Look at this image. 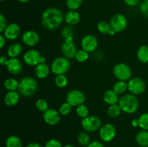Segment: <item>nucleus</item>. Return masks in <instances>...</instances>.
<instances>
[{
	"label": "nucleus",
	"instance_id": "obj_1",
	"mask_svg": "<svg viewBox=\"0 0 148 147\" xmlns=\"http://www.w3.org/2000/svg\"><path fill=\"white\" fill-rule=\"evenodd\" d=\"M64 20V15L59 9L49 7L43 11L41 16L42 25L46 29L53 30L62 25Z\"/></svg>",
	"mask_w": 148,
	"mask_h": 147
},
{
	"label": "nucleus",
	"instance_id": "obj_2",
	"mask_svg": "<svg viewBox=\"0 0 148 147\" xmlns=\"http://www.w3.org/2000/svg\"><path fill=\"white\" fill-rule=\"evenodd\" d=\"M38 82L31 76H25L19 82L18 92L25 97H30L36 93Z\"/></svg>",
	"mask_w": 148,
	"mask_h": 147
},
{
	"label": "nucleus",
	"instance_id": "obj_3",
	"mask_svg": "<svg viewBox=\"0 0 148 147\" xmlns=\"http://www.w3.org/2000/svg\"><path fill=\"white\" fill-rule=\"evenodd\" d=\"M119 105L121 107L122 112L127 114H133L139 108V100L136 95L127 94L121 97L119 101Z\"/></svg>",
	"mask_w": 148,
	"mask_h": 147
},
{
	"label": "nucleus",
	"instance_id": "obj_4",
	"mask_svg": "<svg viewBox=\"0 0 148 147\" xmlns=\"http://www.w3.org/2000/svg\"><path fill=\"white\" fill-rule=\"evenodd\" d=\"M71 63L67 58L64 56L56 58L51 64V71L55 75L65 74L69 71Z\"/></svg>",
	"mask_w": 148,
	"mask_h": 147
},
{
	"label": "nucleus",
	"instance_id": "obj_5",
	"mask_svg": "<svg viewBox=\"0 0 148 147\" xmlns=\"http://www.w3.org/2000/svg\"><path fill=\"white\" fill-rule=\"evenodd\" d=\"M113 74L119 81L127 82L132 78V69L127 63H116L113 68Z\"/></svg>",
	"mask_w": 148,
	"mask_h": 147
},
{
	"label": "nucleus",
	"instance_id": "obj_6",
	"mask_svg": "<svg viewBox=\"0 0 148 147\" xmlns=\"http://www.w3.org/2000/svg\"><path fill=\"white\" fill-rule=\"evenodd\" d=\"M81 125L85 131L88 133H93L97 131L102 126L101 120L95 115H88L81 121Z\"/></svg>",
	"mask_w": 148,
	"mask_h": 147
},
{
	"label": "nucleus",
	"instance_id": "obj_7",
	"mask_svg": "<svg viewBox=\"0 0 148 147\" xmlns=\"http://www.w3.org/2000/svg\"><path fill=\"white\" fill-rule=\"evenodd\" d=\"M25 63L30 66H36L38 64L46 62V59L41 56L40 52L35 49L27 50L23 55Z\"/></svg>",
	"mask_w": 148,
	"mask_h": 147
},
{
	"label": "nucleus",
	"instance_id": "obj_8",
	"mask_svg": "<svg viewBox=\"0 0 148 147\" xmlns=\"http://www.w3.org/2000/svg\"><path fill=\"white\" fill-rule=\"evenodd\" d=\"M128 91L134 95H141L144 93L146 89V83L143 79L139 77L131 78L127 82Z\"/></svg>",
	"mask_w": 148,
	"mask_h": 147
},
{
	"label": "nucleus",
	"instance_id": "obj_9",
	"mask_svg": "<svg viewBox=\"0 0 148 147\" xmlns=\"http://www.w3.org/2000/svg\"><path fill=\"white\" fill-rule=\"evenodd\" d=\"M85 95L79 89H72L69 91L66 96V100L72 107H77L82 105L85 102Z\"/></svg>",
	"mask_w": 148,
	"mask_h": 147
},
{
	"label": "nucleus",
	"instance_id": "obj_10",
	"mask_svg": "<svg viewBox=\"0 0 148 147\" xmlns=\"http://www.w3.org/2000/svg\"><path fill=\"white\" fill-rule=\"evenodd\" d=\"M127 19L124 14L121 13L115 14L110 20V24L113 30L116 33H121L124 31L127 27Z\"/></svg>",
	"mask_w": 148,
	"mask_h": 147
},
{
	"label": "nucleus",
	"instance_id": "obj_11",
	"mask_svg": "<svg viewBox=\"0 0 148 147\" xmlns=\"http://www.w3.org/2000/svg\"><path fill=\"white\" fill-rule=\"evenodd\" d=\"M116 135V129L111 123H106L99 129L100 138L104 142H110L114 139Z\"/></svg>",
	"mask_w": 148,
	"mask_h": 147
},
{
	"label": "nucleus",
	"instance_id": "obj_12",
	"mask_svg": "<svg viewBox=\"0 0 148 147\" xmlns=\"http://www.w3.org/2000/svg\"><path fill=\"white\" fill-rule=\"evenodd\" d=\"M82 49L88 53H92L97 49L98 46V41L97 37L93 35H86L81 40Z\"/></svg>",
	"mask_w": 148,
	"mask_h": 147
},
{
	"label": "nucleus",
	"instance_id": "obj_13",
	"mask_svg": "<svg viewBox=\"0 0 148 147\" xmlns=\"http://www.w3.org/2000/svg\"><path fill=\"white\" fill-rule=\"evenodd\" d=\"M62 53L64 57L67 58L68 59H72L75 58L77 49L75 43H74L73 39H67L64 40L62 45Z\"/></svg>",
	"mask_w": 148,
	"mask_h": 147
},
{
	"label": "nucleus",
	"instance_id": "obj_14",
	"mask_svg": "<svg viewBox=\"0 0 148 147\" xmlns=\"http://www.w3.org/2000/svg\"><path fill=\"white\" fill-rule=\"evenodd\" d=\"M43 119L46 124L53 126L57 125L60 122L61 115L56 110L49 108L46 112H43Z\"/></svg>",
	"mask_w": 148,
	"mask_h": 147
},
{
	"label": "nucleus",
	"instance_id": "obj_15",
	"mask_svg": "<svg viewBox=\"0 0 148 147\" xmlns=\"http://www.w3.org/2000/svg\"><path fill=\"white\" fill-rule=\"evenodd\" d=\"M22 41L27 46L33 47L40 41V35L34 30H27L22 36Z\"/></svg>",
	"mask_w": 148,
	"mask_h": 147
},
{
	"label": "nucleus",
	"instance_id": "obj_16",
	"mask_svg": "<svg viewBox=\"0 0 148 147\" xmlns=\"http://www.w3.org/2000/svg\"><path fill=\"white\" fill-rule=\"evenodd\" d=\"M7 71L11 74L18 75L23 71V63L17 58H10L6 65Z\"/></svg>",
	"mask_w": 148,
	"mask_h": 147
},
{
	"label": "nucleus",
	"instance_id": "obj_17",
	"mask_svg": "<svg viewBox=\"0 0 148 147\" xmlns=\"http://www.w3.org/2000/svg\"><path fill=\"white\" fill-rule=\"evenodd\" d=\"M20 33V27L17 23H11L8 24L3 35L6 39L9 40H14L19 37Z\"/></svg>",
	"mask_w": 148,
	"mask_h": 147
},
{
	"label": "nucleus",
	"instance_id": "obj_18",
	"mask_svg": "<svg viewBox=\"0 0 148 147\" xmlns=\"http://www.w3.org/2000/svg\"><path fill=\"white\" fill-rule=\"evenodd\" d=\"M20 95L17 91H8L4 95V104L8 107L15 106L20 100Z\"/></svg>",
	"mask_w": 148,
	"mask_h": 147
},
{
	"label": "nucleus",
	"instance_id": "obj_19",
	"mask_svg": "<svg viewBox=\"0 0 148 147\" xmlns=\"http://www.w3.org/2000/svg\"><path fill=\"white\" fill-rule=\"evenodd\" d=\"M103 99L106 104L108 105H113L118 104L120 98L119 97L118 94L114 92V89H107L103 93Z\"/></svg>",
	"mask_w": 148,
	"mask_h": 147
},
{
	"label": "nucleus",
	"instance_id": "obj_20",
	"mask_svg": "<svg viewBox=\"0 0 148 147\" xmlns=\"http://www.w3.org/2000/svg\"><path fill=\"white\" fill-rule=\"evenodd\" d=\"M80 20L81 16L77 11L69 10L64 14V21L70 26L77 24Z\"/></svg>",
	"mask_w": 148,
	"mask_h": 147
},
{
	"label": "nucleus",
	"instance_id": "obj_21",
	"mask_svg": "<svg viewBox=\"0 0 148 147\" xmlns=\"http://www.w3.org/2000/svg\"><path fill=\"white\" fill-rule=\"evenodd\" d=\"M51 67H49L46 63H41L38 64L35 68V74L37 78L40 79H46L50 74Z\"/></svg>",
	"mask_w": 148,
	"mask_h": 147
},
{
	"label": "nucleus",
	"instance_id": "obj_22",
	"mask_svg": "<svg viewBox=\"0 0 148 147\" xmlns=\"http://www.w3.org/2000/svg\"><path fill=\"white\" fill-rule=\"evenodd\" d=\"M23 52V46L20 43H14L7 48V56L10 58H17Z\"/></svg>",
	"mask_w": 148,
	"mask_h": 147
},
{
	"label": "nucleus",
	"instance_id": "obj_23",
	"mask_svg": "<svg viewBox=\"0 0 148 147\" xmlns=\"http://www.w3.org/2000/svg\"><path fill=\"white\" fill-rule=\"evenodd\" d=\"M136 142L140 146L148 147V131L141 130L135 136Z\"/></svg>",
	"mask_w": 148,
	"mask_h": 147
},
{
	"label": "nucleus",
	"instance_id": "obj_24",
	"mask_svg": "<svg viewBox=\"0 0 148 147\" xmlns=\"http://www.w3.org/2000/svg\"><path fill=\"white\" fill-rule=\"evenodd\" d=\"M137 58L141 63H148V46L143 45L137 51Z\"/></svg>",
	"mask_w": 148,
	"mask_h": 147
},
{
	"label": "nucleus",
	"instance_id": "obj_25",
	"mask_svg": "<svg viewBox=\"0 0 148 147\" xmlns=\"http://www.w3.org/2000/svg\"><path fill=\"white\" fill-rule=\"evenodd\" d=\"M5 146L6 147H23V143L18 136L12 135L6 139Z\"/></svg>",
	"mask_w": 148,
	"mask_h": 147
},
{
	"label": "nucleus",
	"instance_id": "obj_26",
	"mask_svg": "<svg viewBox=\"0 0 148 147\" xmlns=\"http://www.w3.org/2000/svg\"><path fill=\"white\" fill-rule=\"evenodd\" d=\"M4 87L7 91L18 90L19 82L14 78H8L4 82Z\"/></svg>",
	"mask_w": 148,
	"mask_h": 147
},
{
	"label": "nucleus",
	"instance_id": "obj_27",
	"mask_svg": "<svg viewBox=\"0 0 148 147\" xmlns=\"http://www.w3.org/2000/svg\"><path fill=\"white\" fill-rule=\"evenodd\" d=\"M121 112H122V110H121V108L119 105V103L116 104V105H109L108 110H107V114L111 118H118L121 115Z\"/></svg>",
	"mask_w": 148,
	"mask_h": 147
},
{
	"label": "nucleus",
	"instance_id": "obj_28",
	"mask_svg": "<svg viewBox=\"0 0 148 147\" xmlns=\"http://www.w3.org/2000/svg\"><path fill=\"white\" fill-rule=\"evenodd\" d=\"M113 89L114 92H116L118 95H122L125 93L126 91L128 90V84L127 82L124 81H119L114 84L113 86Z\"/></svg>",
	"mask_w": 148,
	"mask_h": 147
},
{
	"label": "nucleus",
	"instance_id": "obj_29",
	"mask_svg": "<svg viewBox=\"0 0 148 147\" xmlns=\"http://www.w3.org/2000/svg\"><path fill=\"white\" fill-rule=\"evenodd\" d=\"M97 29L101 34L109 35L110 32L112 30L110 23L106 21H100L97 24Z\"/></svg>",
	"mask_w": 148,
	"mask_h": 147
},
{
	"label": "nucleus",
	"instance_id": "obj_30",
	"mask_svg": "<svg viewBox=\"0 0 148 147\" xmlns=\"http://www.w3.org/2000/svg\"><path fill=\"white\" fill-rule=\"evenodd\" d=\"M77 141L80 145L88 146L90 143V138L88 132H79L77 135Z\"/></svg>",
	"mask_w": 148,
	"mask_h": 147
},
{
	"label": "nucleus",
	"instance_id": "obj_31",
	"mask_svg": "<svg viewBox=\"0 0 148 147\" xmlns=\"http://www.w3.org/2000/svg\"><path fill=\"white\" fill-rule=\"evenodd\" d=\"M55 84L59 88L66 87L68 84V79L65 74L56 75L55 77Z\"/></svg>",
	"mask_w": 148,
	"mask_h": 147
},
{
	"label": "nucleus",
	"instance_id": "obj_32",
	"mask_svg": "<svg viewBox=\"0 0 148 147\" xmlns=\"http://www.w3.org/2000/svg\"><path fill=\"white\" fill-rule=\"evenodd\" d=\"M76 108L77 115L80 118L83 119V118H86V117H88L89 115V109H88V108L85 104L79 105V106L76 107Z\"/></svg>",
	"mask_w": 148,
	"mask_h": 147
},
{
	"label": "nucleus",
	"instance_id": "obj_33",
	"mask_svg": "<svg viewBox=\"0 0 148 147\" xmlns=\"http://www.w3.org/2000/svg\"><path fill=\"white\" fill-rule=\"evenodd\" d=\"M83 0H66V6L69 10L77 11L82 6Z\"/></svg>",
	"mask_w": 148,
	"mask_h": 147
},
{
	"label": "nucleus",
	"instance_id": "obj_34",
	"mask_svg": "<svg viewBox=\"0 0 148 147\" xmlns=\"http://www.w3.org/2000/svg\"><path fill=\"white\" fill-rule=\"evenodd\" d=\"M139 127L142 130L148 131V112L143 113L138 118Z\"/></svg>",
	"mask_w": 148,
	"mask_h": 147
},
{
	"label": "nucleus",
	"instance_id": "obj_35",
	"mask_svg": "<svg viewBox=\"0 0 148 147\" xmlns=\"http://www.w3.org/2000/svg\"><path fill=\"white\" fill-rule=\"evenodd\" d=\"M35 106H36V109L38 111L41 112H46L47 110H49V104H48L47 101L44 99H38L36 100V103H35Z\"/></svg>",
	"mask_w": 148,
	"mask_h": 147
},
{
	"label": "nucleus",
	"instance_id": "obj_36",
	"mask_svg": "<svg viewBox=\"0 0 148 147\" xmlns=\"http://www.w3.org/2000/svg\"><path fill=\"white\" fill-rule=\"evenodd\" d=\"M75 59L79 63H83V62H85L89 59V53L84 50L83 49L78 50L76 55H75Z\"/></svg>",
	"mask_w": 148,
	"mask_h": 147
},
{
	"label": "nucleus",
	"instance_id": "obj_37",
	"mask_svg": "<svg viewBox=\"0 0 148 147\" xmlns=\"http://www.w3.org/2000/svg\"><path fill=\"white\" fill-rule=\"evenodd\" d=\"M72 106L70 104L68 103L67 102H64L62 105H60L59 108V112L60 113L61 115H63V116H66V115H69L71 112H72Z\"/></svg>",
	"mask_w": 148,
	"mask_h": 147
},
{
	"label": "nucleus",
	"instance_id": "obj_38",
	"mask_svg": "<svg viewBox=\"0 0 148 147\" xmlns=\"http://www.w3.org/2000/svg\"><path fill=\"white\" fill-rule=\"evenodd\" d=\"M62 36L64 40L67 39H73L74 36V30L72 27L69 26H66L64 28H63L62 31Z\"/></svg>",
	"mask_w": 148,
	"mask_h": 147
},
{
	"label": "nucleus",
	"instance_id": "obj_39",
	"mask_svg": "<svg viewBox=\"0 0 148 147\" xmlns=\"http://www.w3.org/2000/svg\"><path fill=\"white\" fill-rule=\"evenodd\" d=\"M44 147H63L62 144L59 140L52 138V139L49 140L45 144Z\"/></svg>",
	"mask_w": 148,
	"mask_h": 147
},
{
	"label": "nucleus",
	"instance_id": "obj_40",
	"mask_svg": "<svg viewBox=\"0 0 148 147\" xmlns=\"http://www.w3.org/2000/svg\"><path fill=\"white\" fill-rule=\"evenodd\" d=\"M140 10L145 17H148V0H144L140 4Z\"/></svg>",
	"mask_w": 148,
	"mask_h": 147
},
{
	"label": "nucleus",
	"instance_id": "obj_41",
	"mask_svg": "<svg viewBox=\"0 0 148 147\" xmlns=\"http://www.w3.org/2000/svg\"><path fill=\"white\" fill-rule=\"evenodd\" d=\"M7 27V19L4 17V14H1L0 15V33H3Z\"/></svg>",
	"mask_w": 148,
	"mask_h": 147
},
{
	"label": "nucleus",
	"instance_id": "obj_42",
	"mask_svg": "<svg viewBox=\"0 0 148 147\" xmlns=\"http://www.w3.org/2000/svg\"><path fill=\"white\" fill-rule=\"evenodd\" d=\"M123 1L127 5L130 7H135L138 5L140 2V0H123Z\"/></svg>",
	"mask_w": 148,
	"mask_h": 147
},
{
	"label": "nucleus",
	"instance_id": "obj_43",
	"mask_svg": "<svg viewBox=\"0 0 148 147\" xmlns=\"http://www.w3.org/2000/svg\"><path fill=\"white\" fill-rule=\"evenodd\" d=\"M87 147H105L103 144L98 141H93L90 143L89 145Z\"/></svg>",
	"mask_w": 148,
	"mask_h": 147
},
{
	"label": "nucleus",
	"instance_id": "obj_44",
	"mask_svg": "<svg viewBox=\"0 0 148 147\" xmlns=\"http://www.w3.org/2000/svg\"><path fill=\"white\" fill-rule=\"evenodd\" d=\"M6 45V37L4 35H0V48H3Z\"/></svg>",
	"mask_w": 148,
	"mask_h": 147
},
{
	"label": "nucleus",
	"instance_id": "obj_45",
	"mask_svg": "<svg viewBox=\"0 0 148 147\" xmlns=\"http://www.w3.org/2000/svg\"><path fill=\"white\" fill-rule=\"evenodd\" d=\"M8 60L9 59H7L5 56H2L1 57V59H0V63H1L2 66H6L7 63V62H8Z\"/></svg>",
	"mask_w": 148,
	"mask_h": 147
},
{
	"label": "nucleus",
	"instance_id": "obj_46",
	"mask_svg": "<svg viewBox=\"0 0 148 147\" xmlns=\"http://www.w3.org/2000/svg\"><path fill=\"white\" fill-rule=\"evenodd\" d=\"M25 147H42V146L40 144L36 142H32L30 143L29 144H27Z\"/></svg>",
	"mask_w": 148,
	"mask_h": 147
},
{
	"label": "nucleus",
	"instance_id": "obj_47",
	"mask_svg": "<svg viewBox=\"0 0 148 147\" xmlns=\"http://www.w3.org/2000/svg\"><path fill=\"white\" fill-rule=\"evenodd\" d=\"M132 125L134 128H137V127H139V122L138 119H134L132 120L131 122Z\"/></svg>",
	"mask_w": 148,
	"mask_h": 147
},
{
	"label": "nucleus",
	"instance_id": "obj_48",
	"mask_svg": "<svg viewBox=\"0 0 148 147\" xmlns=\"http://www.w3.org/2000/svg\"><path fill=\"white\" fill-rule=\"evenodd\" d=\"M17 1L20 3H27V2H29L30 0H17Z\"/></svg>",
	"mask_w": 148,
	"mask_h": 147
},
{
	"label": "nucleus",
	"instance_id": "obj_49",
	"mask_svg": "<svg viewBox=\"0 0 148 147\" xmlns=\"http://www.w3.org/2000/svg\"><path fill=\"white\" fill-rule=\"evenodd\" d=\"M63 147H75L73 145H71V144H66V145L64 146Z\"/></svg>",
	"mask_w": 148,
	"mask_h": 147
},
{
	"label": "nucleus",
	"instance_id": "obj_50",
	"mask_svg": "<svg viewBox=\"0 0 148 147\" xmlns=\"http://www.w3.org/2000/svg\"><path fill=\"white\" fill-rule=\"evenodd\" d=\"M0 1H4V0H0Z\"/></svg>",
	"mask_w": 148,
	"mask_h": 147
},
{
	"label": "nucleus",
	"instance_id": "obj_51",
	"mask_svg": "<svg viewBox=\"0 0 148 147\" xmlns=\"http://www.w3.org/2000/svg\"><path fill=\"white\" fill-rule=\"evenodd\" d=\"M86 1H91V0H86Z\"/></svg>",
	"mask_w": 148,
	"mask_h": 147
},
{
	"label": "nucleus",
	"instance_id": "obj_52",
	"mask_svg": "<svg viewBox=\"0 0 148 147\" xmlns=\"http://www.w3.org/2000/svg\"><path fill=\"white\" fill-rule=\"evenodd\" d=\"M140 147H144V146H140Z\"/></svg>",
	"mask_w": 148,
	"mask_h": 147
}]
</instances>
